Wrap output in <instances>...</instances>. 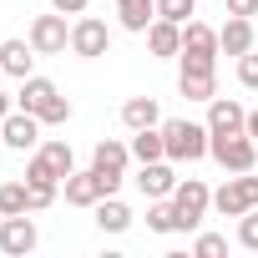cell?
<instances>
[{
  "mask_svg": "<svg viewBox=\"0 0 258 258\" xmlns=\"http://www.w3.org/2000/svg\"><path fill=\"white\" fill-rule=\"evenodd\" d=\"M26 182H61V172L51 167V157H46L41 147H36V152H31V162H26Z\"/></svg>",
  "mask_w": 258,
  "mask_h": 258,
  "instance_id": "4316f807",
  "label": "cell"
},
{
  "mask_svg": "<svg viewBox=\"0 0 258 258\" xmlns=\"http://www.w3.org/2000/svg\"><path fill=\"white\" fill-rule=\"evenodd\" d=\"M11 111H16V96H11V91H0V121H6Z\"/></svg>",
  "mask_w": 258,
  "mask_h": 258,
  "instance_id": "d590c367",
  "label": "cell"
},
{
  "mask_svg": "<svg viewBox=\"0 0 258 258\" xmlns=\"http://www.w3.org/2000/svg\"><path fill=\"white\" fill-rule=\"evenodd\" d=\"M162 142H167V157L172 162H198V157H208L213 132H208V121L177 116V121H162Z\"/></svg>",
  "mask_w": 258,
  "mask_h": 258,
  "instance_id": "6da1fadb",
  "label": "cell"
},
{
  "mask_svg": "<svg viewBox=\"0 0 258 258\" xmlns=\"http://www.w3.org/2000/svg\"><path fill=\"white\" fill-rule=\"evenodd\" d=\"M192 253H198V258H223V253H228V238H218V233H198Z\"/></svg>",
  "mask_w": 258,
  "mask_h": 258,
  "instance_id": "f546056e",
  "label": "cell"
},
{
  "mask_svg": "<svg viewBox=\"0 0 258 258\" xmlns=\"http://www.w3.org/2000/svg\"><path fill=\"white\" fill-rule=\"evenodd\" d=\"M121 121H126V132H142V126H157L162 111H157V96H132L121 106Z\"/></svg>",
  "mask_w": 258,
  "mask_h": 258,
  "instance_id": "ffe728a7",
  "label": "cell"
},
{
  "mask_svg": "<svg viewBox=\"0 0 258 258\" xmlns=\"http://www.w3.org/2000/svg\"><path fill=\"white\" fill-rule=\"evenodd\" d=\"M177 91L187 101H213L218 96V71H177Z\"/></svg>",
  "mask_w": 258,
  "mask_h": 258,
  "instance_id": "ac0fdd59",
  "label": "cell"
},
{
  "mask_svg": "<svg viewBox=\"0 0 258 258\" xmlns=\"http://www.w3.org/2000/svg\"><path fill=\"white\" fill-rule=\"evenodd\" d=\"M31 213V182H6L0 187V218H16Z\"/></svg>",
  "mask_w": 258,
  "mask_h": 258,
  "instance_id": "cb8c5ba5",
  "label": "cell"
},
{
  "mask_svg": "<svg viewBox=\"0 0 258 258\" xmlns=\"http://www.w3.org/2000/svg\"><path fill=\"white\" fill-rule=\"evenodd\" d=\"M86 6L91 0H51V11H61V16H86Z\"/></svg>",
  "mask_w": 258,
  "mask_h": 258,
  "instance_id": "836d02e7",
  "label": "cell"
},
{
  "mask_svg": "<svg viewBox=\"0 0 258 258\" xmlns=\"http://www.w3.org/2000/svg\"><path fill=\"white\" fill-rule=\"evenodd\" d=\"M116 21H121V31L147 36V26L157 21V0H116Z\"/></svg>",
  "mask_w": 258,
  "mask_h": 258,
  "instance_id": "2e32d148",
  "label": "cell"
},
{
  "mask_svg": "<svg viewBox=\"0 0 258 258\" xmlns=\"http://www.w3.org/2000/svg\"><path fill=\"white\" fill-rule=\"evenodd\" d=\"M157 16H162V21H177V26H187V21L198 16V0H157Z\"/></svg>",
  "mask_w": 258,
  "mask_h": 258,
  "instance_id": "83f0119b",
  "label": "cell"
},
{
  "mask_svg": "<svg viewBox=\"0 0 258 258\" xmlns=\"http://www.w3.org/2000/svg\"><path fill=\"white\" fill-rule=\"evenodd\" d=\"M182 177L172 172V157H157V162H142L137 167V192L152 203V198H172V187H177Z\"/></svg>",
  "mask_w": 258,
  "mask_h": 258,
  "instance_id": "30bf717a",
  "label": "cell"
},
{
  "mask_svg": "<svg viewBox=\"0 0 258 258\" xmlns=\"http://www.w3.org/2000/svg\"><path fill=\"white\" fill-rule=\"evenodd\" d=\"M208 157H213L223 172H253V162H258V142H253L248 132L213 137V142H208Z\"/></svg>",
  "mask_w": 258,
  "mask_h": 258,
  "instance_id": "3957f363",
  "label": "cell"
},
{
  "mask_svg": "<svg viewBox=\"0 0 258 258\" xmlns=\"http://www.w3.org/2000/svg\"><path fill=\"white\" fill-rule=\"evenodd\" d=\"M177 61H182V71H218V56H198V51H182Z\"/></svg>",
  "mask_w": 258,
  "mask_h": 258,
  "instance_id": "d6a6232c",
  "label": "cell"
},
{
  "mask_svg": "<svg viewBox=\"0 0 258 258\" xmlns=\"http://www.w3.org/2000/svg\"><path fill=\"white\" fill-rule=\"evenodd\" d=\"M41 152L51 157V167L61 172V182H66V177L76 172V152H71V142H41Z\"/></svg>",
  "mask_w": 258,
  "mask_h": 258,
  "instance_id": "d4e9b609",
  "label": "cell"
},
{
  "mask_svg": "<svg viewBox=\"0 0 258 258\" xmlns=\"http://www.w3.org/2000/svg\"><path fill=\"white\" fill-rule=\"evenodd\" d=\"M132 157H137V162H157V157H167L162 126H142V132H132Z\"/></svg>",
  "mask_w": 258,
  "mask_h": 258,
  "instance_id": "44dd1931",
  "label": "cell"
},
{
  "mask_svg": "<svg viewBox=\"0 0 258 258\" xmlns=\"http://www.w3.org/2000/svg\"><path fill=\"white\" fill-rule=\"evenodd\" d=\"M26 41L36 46V56H61V51L71 46V26H66L61 11H51V16H36V21H31V36H26Z\"/></svg>",
  "mask_w": 258,
  "mask_h": 258,
  "instance_id": "8992f818",
  "label": "cell"
},
{
  "mask_svg": "<svg viewBox=\"0 0 258 258\" xmlns=\"http://www.w3.org/2000/svg\"><path fill=\"white\" fill-rule=\"evenodd\" d=\"M51 96H56V81H46V76L31 71V76L21 81V91H16V106H21V111H41Z\"/></svg>",
  "mask_w": 258,
  "mask_h": 258,
  "instance_id": "d6986e66",
  "label": "cell"
},
{
  "mask_svg": "<svg viewBox=\"0 0 258 258\" xmlns=\"http://www.w3.org/2000/svg\"><path fill=\"white\" fill-rule=\"evenodd\" d=\"M218 51L223 56H248L253 51V21L248 16H228V26L218 31Z\"/></svg>",
  "mask_w": 258,
  "mask_h": 258,
  "instance_id": "5bb4252c",
  "label": "cell"
},
{
  "mask_svg": "<svg viewBox=\"0 0 258 258\" xmlns=\"http://www.w3.org/2000/svg\"><path fill=\"white\" fill-rule=\"evenodd\" d=\"M238 243H243V248H253V253H258V208H248V213H243V218H238Z\"/></svg>",
  "mask_w": 258,
  "mask_h": 258,
  "instance_id": "4dcf8cb0",
  "label": "cell"
},
{
  "mask_svg": "<svg viewBox=\"0 0 258 258\" xmlns=\"http://www.w3.org/2000/svg\"><path fill=\"white\" fill-rule=\"evenodd\" d=\"M172 208H177L182 233H192V228L208 218V208H213V187H208L203 177H187V182H177V187H172Z\"/></svg>",
  "mask_w": 258,
  "mask_h": 258,
  "instance_id": "277c9868",
  "label": "cell"
},
{
  "mask_svg": "<svg viewBox=\"0 0 258 258\" xmlns=\"http://www.w3.org/2000/svg\"><path fill=\"white\" fill-rule=\"evenodd\" d=\"M36 243H41V228H36V218H26V213H16V218H0V253L26 258V253H36Z\"/></svg>",
  "mask_w": 258,
  "mask_h": 258,
  "instance_id": "ba28073f",
  "label": "cell"
},
{
  "mask_svg": "<svg viewBox=\"0 0 258 258\" xmlns=\"http://www.w3.org/2000/svg\"><path fill=\"white\" fill-rule=\"evenodd\" d=\"M31 66H36V46L31 41H0V71L6 76H31Z\"/></svg>",
  "mask_w": 258,
  "mask_h": 258,
  "instance_id": "9a60e30c",
  "label": "cell"
},
{
  "mask_svg": "<svg viewBox=\"0 0 258 258\" xmlns=\"http://www.w3.org/2000/svg\"><path fill=\"white\" fill-rule=\"evenodd\" d=\"M182 51L218 56V31H213V26H203V21H187V26H182Z\"/></svg>",
  "mask_w": 258,
  "mask_h": 258,
  "instance_id": "7402d4cb",
  "label": "cell"
},
{
  "mask_svg": "<svg viewBox=\"0 0 258 258\" xmlns=\"http://www.w3.org/2000/svg\"><path fill=\"white\" fill-rule=\"evenodd\" d=\"M208 132H213V137L248 132V111H243L233 96H213V101H208Z\"/></svg>",
  "mask_w": 258,
  "mask_h": 258,
  "instance_id": "8fae6325",
  "label": "cell"
},
{
  "mask_svg": "<svg viewBox=\"0 0 258 258\" xmlns=\"http://www.w3.org/2000/svg\"><path fill=\"white\" fill-rule=\"evenodd\" d=\"M71 111H76V106H71V101H66L61 91H56V96H51V101H46V106H41L36 116H41L46 126H66V121H71Z\"/></svg>",
  "mask_w": 258,
  "mask_h": 258,
  "instance_id": "484cf974",
  "label": "cell"
},
{
  "mask_svg": "<svg viewBox=\"0 0 258 258\" xmlns=\"http://www.w3.org/2000/svg\"><path fill=\"white\" fill-rule=\"evenodd\" d=\"M126 162H132V142H116V137H101L96 147H91V167H96V177H101V187H106V198L121 187V177H126Z\"/></svg>",
  "mask_w": 258,
  "mask_h": 258,
  "instance_id": "7a4b0ae2",
  "label": "cell"
},
{
  "mask_svg": "<svg viewBox=\"0 0 258 258\" xmlns=\"http://www.w3.org/2000/svg\"><path fill=\"white\" fill-rule=\"evenodd\" d=\"M238 81L248 86V91H258V56L248 51V56H238Z\"/></svg>",
  "mask_w": 258,
  "mask_h": 258,
  "instance_id": "1f68e13d",
  "label": "cell"
},
{
  "mask_svg": "<svg viewBox=\"0 0 258 258\" xmlns=\"http://www.w3.org/2000/svg\"><path fill=\"white\" fill-rule=\"evenodd\" d=\"M147 228H152V233H182L172 198H152V208H147Z\"/></svg>",
  "mask_w": 258,
  "mask_h": 258,
  "instance_id": "603a6c76",
  "label": "cell"
},
{
  "mask_svg": "<svg viewBox=\"0 0 258 258\" xmlns=\"http://www.w3.org/2000/svg\"><path fill=\"white\" fill-rule=\"evenodd\" d=\"M248 137L258 142V111H248Z\"/></svg>",
  "mask_w": 258,
  "mask_h": 258,
  "instance_id": "8d00e7d4",
  "label": "cell"
},
{
  "mask_svg": "<svg viewBox=\"0 0 258 258\" xmlns=\"http://www.w3.org/2000/svg\"><path fill=\"white\" fill-rule=\"evenodd\" d=\"M41 126H46V121H41L36 111H21V106H16L6 121H0V137H6V147H16V152H36V147H41Z\"/></svg>",
  "mask_w": 258,
  "mask_h": 258,
  "instance_id": "9c48e42d",
  "label": "cell"
},
{
  "mask_svg": "<svg viewBox=\"0 0 258 258\" xmlns=\"http://www.w3.org/2000/svg\"><path fill=\"white\" fill-rule=\"evenodd\" d=\"M223 6H228V16H258V0H223Z\"/></svg>",
  "mask_w": 258,
  "mask_h": 258,
  "instance_id": "e575fe53",
  "label": "cell"
},
{
  "mask_svg": "<svg viewBox=\"0 0 258 258\" xmlns=\"http://www.w3.org/2000/svg\"><path fill=\"white\" fill-rule=\"evenodd\" d=\"M0 147H6V137H0Z\"/></svg>",
  "mask_w": 258,
  "mask_h": 258,
  "instance_id": "74e56055",
  "label": "cell"
},
{
  "mask_svg": "<svg viewBox=\"0 0 258 258\" xmlns=\"http://www.w3.org/2000/svg\"><path fill=\"white\" fill-rule=\"evenodd\" d=\"M106 51H111V31H106V21H96V16H76V26H71V56L96 61V56H106Z\"/></svg>",
  "mask_w": 258,
  "mask_h": 258,
  "instance_id": "52a82bcc",
  "label": "cell"
},
{
  "mask_svg": "<svg viewBox=\"0 0 258 258\" xmlns=\"http://www.w3.org/2000/svg\"><path fill=\"white\" fill-rule=\"evenodd\" d=\"M147 51H152L157 61H167V56H182V26L157 16V21L147 26Z\"/></svg>",
  "mask_w": 258,
  "mask_h": 258,
  "instance_id": "4fadbf2b",
  "label": "cell"
},
{
  "mask_svg": "<svg viewBox=\"0 0 258 258\" xmlns=\"http://www.w3.org/2000/svg\"><path fill=\"white\" fill-rule=\"evenodd\" d=\"M96 228H101V233H126V228H132V208H126L116 192L101 198V203H96Z\"/></svg>",
  "mask_w": 258,
  "mask_h": 258,
  "instance_id": "e0dca14e",
  "label": "cell"
},
{
  "mask_svg": "<svg viewBox=\"0 0 258 258\" xmlns=\"http://www.w3.org/2000/svg\"><path fill=\"white\" fill-rule=\"evenodd\" d=\"M61 192H66V203H71V208H96V203L106 198V187H101L96 167H86V172H71V177L61 182Z\"/></svg>",
  "mask_w": 258,
  "mask_h": 258,
  "instance_id": "7c38bea8",
  "label": "cell"
},
{
  "mask_svg": "<svg viewBox=\"0 0 258 258\" xmlns=\"http://www.w3.org/2000/svg\"><path fill=\"white\" fill-rule=\"evenodd\" d=\"M61 198V182H31V213H41V208H51Z\"/></svg>",
  "mask_w": 258,
  "mask_h": 258,
  "instance_id": "f1b7e54d",
  "label": "cell"
},
{
  "mask_svg": "<svg viewBox=\"0 0 258 258\" xmlns=\"http://www.w3.org/2000/svg\"><path fill=\"white\" fill-rule=\"evenodd\" d=\"M213 208L223 218H243L248 208H258V177L253 172H233L218 192H213Z\"/></svg>",
  "mask_w": 258,
  "mask_h": 258,
  "instance_id": "5b68a950",
  "label": "cell"
}]
</instances>
